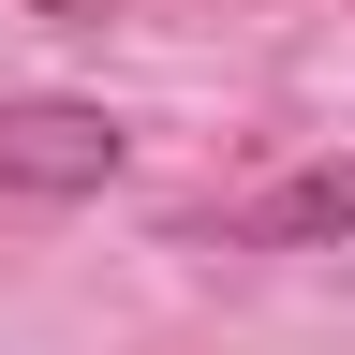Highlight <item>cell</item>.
<instances>
[{
    "mask_svg": "<svg viewBox=\"0 0 355 355\" xmlns=\"http://www.w3.org/2000/svg\"><path fill=\"white\" fill-rule=\"evenodd\" d=\"M133 133L104 104H74V89H0V193H44V207H74V193H104Z\"/></svg>",
    "mask_w": 355,
    "mask_h": 355,
    "instance_id": "cell-1",
    "label": "cell"
},
{
    "mask_svg": "<svg viewBox=\"0 0 355 355\" xmlns=\"http://www.w3.org/2000/svg\"><path fill=\"white\" fill-rule=\"evenodd\" d=\"M237 252H326V237H355V148L340 163H296V178H266V193L222 222Z\"/></svg>",
    "mask_w": 355,
    "mask_h": 355,
    "instance_id": "cell-2",
    "label": "cell"
},
{
    "mask_svg": "<svg viewBox=\"0 0 355 355\" xmlns=\"http://www.w3.org/2000/svg\"><path fill=\"white\" fill-rule=\"evenodd\" d=\"M30 15H60V30H104V0H30Z\"/></svg>",
    "mask_w": 355,
    "mask_h": 355,
    "instance_id": "cell-3",
    "label": "cell"
}]
</instances>
